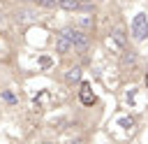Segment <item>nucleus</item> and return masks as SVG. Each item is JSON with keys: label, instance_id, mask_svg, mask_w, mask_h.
<instances>
[{"label": "nucleus", "instance_id": "f257e3e1", "mask_svg": "<svg viewBox=\"0 0 148 144\" xmlns=\"http://www.w3.org/2000/svg\"><path fill=\"white\" fill-rule=\"evenodd\" d=\"M62 35H65V37L72 42V46H76L79 51H86V49H88V42H90V39H88V35H86L81 28H65Z\"/></svg>", "mask_w": 148, "mask_h": 144}, {"label": "nucleus", "instance_id": "f03ea898", "mask_svg": "<svg viewBox=\"0 0 148 144\" xmlns=\"http://www.w3.org/2000/svg\"><path fill=\"white\" fill-rule=\"evenodd\" d=\"M132 37L136 42L148 37V19H146V14H136L134 16V21H132Z\"/></svg>", "mask_w": 148, "mask_h": 144}, {"label": "nucleus", "instance_id": "7ed1b4c3", "mask_svg": "<svg viewBox=\"0 0 148 144\" xmlns=\"http://www.w3.org/2000/svg\"><path fill=\"white\" fill-rule=\"evenodd\" d=\"M56 49H58V53H69V51H72V42L60 33V35L56 37Z\"/></svg>", "mask_w": 148, "mask_h": 144}, {"label": "nucleus", "instance_id": "20e7f679", "mask_svg": "<svg viewBox=\"0 0 148 144\" xmlns=\"http://www.w3.org/2000/svg\"><path fill=\"white\" fill-rule=\"evenodd\" d=\"M81 102H83V105H92V102H95V95H92V91H90L88 84L81 86Z\"/></svg>", "mask_w": 148, "mask_h": 144}, {"label": "nucleus", "instance_id": "39448f33", "mask_svg": "<svg viewBox=\"0 0 148 144\" xmlns=\"http://www.w3.org/2000/svg\"><path fill=\"white\" fill-rule=\"evenodd\" d=\"M56 5H58V7H62V9H67V12L79 9V7H81V5H79V0H56Z\"/></svg>", "mask_w": 148, "mask_h": 144}, {"label": "nucleus", "instance_id": "423d86ee", "mask_svg": "<svg viewBox=\"0 0 148 144\" xmlns=\"http://www.w3.org/2000/svg\"><path fill=\"white\" fill-rule=\"evenodd\" d=\"M81 79V67H72L67 72V81H79Z\"/></svg>", "mask_w": 148, "mask_h": 144}, {"label": "nucleus", "instance_id": "0eeeda50", "mask_svg": "<svg viewBox=\"0 0 148 144\" xmlns=\"http://www.w3.org/2000/svg\"><path fill=\"white\" fill-rule=\"evenodd\" d=\"M106 46H111V49H113V51H118V53L123 51V44H118V42H116V39L111 37V35L106 37Z\"/></svg>", "mask_w": 148, "mask_h": 144}, {"label": "nucleus", "instance_id": "6e6552de", "mask_svg": "<svg viewBox=\"0 0 148 144\" xmlns=\"http://www.w3.org/2000/svg\"><path fill=\"white\" fill-rule=\"evenodd\" d=\"M79 26H81V28H90V26H92V16H81V19H79Z\"/></svg>", "mask_w": 148, "mask_h": 144}, {"label": "nucleus", "instance_id": "1a4fd4ad", "mask_svg": "<svg viewBox=\"0 0 148 144\" xmlns=\"http://www.w3.org/2000/svg\"><path fill=\"white\" fill-rule=\"evenodd\" d=\"M2 100L14 105V102H16V95H14V93H9V91H2Z\"/></svg>", "mask_w": 148, "mask_h": 144}, {"label": "nucleus", "instance_id": "9d476101", "mask_svg": "<svg viewBox=\"0 0 148 144\" xmlns=\"http://www.w3.org/2000/svg\"><path fill=\"white\" fill-rule=\"evenodd\" d=\"M111 37H113V39H116L118 44H123V42H125V35H123L120 30H113V33H111Z\"/></svg>", "mask_w": 148, "mask_h": 144}, {"label": "nucleus", "instance_id": "9b49d317", "mask_svg": "<svg viewBox=\"0 0 148 144\" xmlns=\"http://www.w3.org/2000/svg\"><path fill=\"white\" fill-rule=\"evenodd\" d=\"M37 2H39L42 7H46V9H53V7H56V0H37Z\"/></svg>", "mask_w": 148, "mask_h": 144}, {"label": "nucleus", "instance_id": "f8f14e48", "mask_svg": "<svg viewBox=\"0 0 148 144\" xmlns=\"http://www.w3.org/2000/svg\"><path fill=\"white\" fill-rule=\"evenodd\" d=\"M30 16H32V14H30V12H25V9H23V12H18V19H21V21H28Z\"/></svg>", "mask_w": 148, "mask_h": 144}, {"label": "nucleus", "instance_id": "ddd939ff", "mask_svg": "<svg viewBox=\"0 0 148 144\" xmlns=\"http://www.w3.org/2000/svg\"><path fill=\"white\" fill-rule=\"evenodd\" d=\"M92 0H79V5H90Z\"/></svg>", "mask_w": 148, "mask_h": 144}, {"label": "nucleus", "instance_id": "4468645a", "mask_svg": "<svg viewBox=\"0 0 148 144\" xmlns=\"http://www.w3.org/2000/svg\"><path fill=\"white\" fill-rule=\"evenodd\" d=\"M146 86H148V77H146Z\"/></svg>", "mask_w": 148, "mask_h": 144}]
</instances>
